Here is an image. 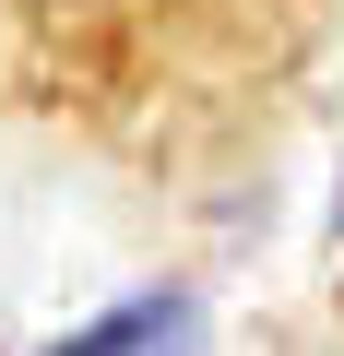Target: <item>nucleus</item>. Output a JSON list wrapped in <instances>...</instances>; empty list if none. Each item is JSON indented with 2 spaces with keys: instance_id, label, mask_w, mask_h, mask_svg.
Masks as SVG:
<instances>
[{
  "instance_id": "nucleus-1",
  "label": "nucleus",
  "mask_w": 344,
  "mask_h": 356,
  "mask_svg": "<svg viewBox=\"0 0 344 356\" xmlns=\"http://www.w3.org/2000/svg\"><path fill=\"white\" fill-rule=\"evenodd\" d=\"M190 344H202V297L154 285V297H119V309H95L83 332H60L36 356H190Z\"/></svg>"
}]
</instances>
